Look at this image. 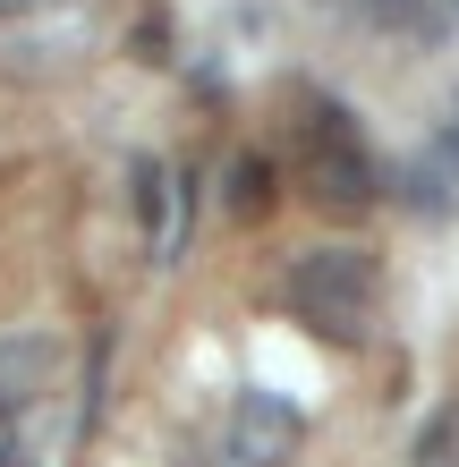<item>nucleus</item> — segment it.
Here are the masks:
<instances>
[{"mask_svg":"<svg viewBox=\"0 0 459 467\" xmlns=\"http://www.w3.org/2000/svg\"><path fill=\"white\" fill-rule=\"evenodd\" d=\"M0 467H35V459H26V451H0Z\"/></svg>","mask_w":459,"mask_h":467,"instance_id":"nucleus-7","label":"nucleus"},{"mask_svg":"<svg viewBox=\"0 0 459 467\" xmlns=\"http://www.w3.org/2000/svg\"><path fill=\"white\" fill-rule=\"evenodd\" d=\"M289 306H298L307 332H323L332 348H366L374 340V306H383V281L358 246H315V255L289 264Z\"/></svg>","mask_w":459,"mask_h":467,"instance_id":"nucleus-1","label":"nucleus"},{"mask_svg":"<svg viewBox=\"0 0 459 467\" xmlns=\"http://www.w3.org/2000/svg\"><path fill=\"white\" fill-rule=\"evenodd\" d=\"M230 171H238V179H230V204H238V213H256V196H273V179H264V161H256V153H238Z\"/></svg>","mask_w":459,"mask_h":467,"instance_id":"nucleus-5","label":"nucleus"},{"mask_svg":"<svg viewBox=\"0 0 459 467\" xmlns=\"http://www.w3.org/2000/svg\"><path fill=\"white\" fill-rule=\"evenodd\" d=\"M307 442V417L281 391H238L222 425L204 433V467H289Z\"/></svg>","mask_w":459,"mask_h":467,"instance_id":"nucleus-2","label":"nucleus"},{"mask_svg":"<svg viewBox=\"0 0 459 467\" xmlns=\"http://www.w3.org/2000/svg\"><path fill=\"white\" fill-rule=\"evenodd\" d=\"M307 128H315V161H323L315 187H323V196H340L349 213H358V204L374 196V179H366V145H358V128H349V111L315 94V119H307Z\"/></svg>","mask_w":459,"mask_h":467,"instance_id":"nucleus-3","label":"nucleus"},{"mask_svg":"<svg viewBox=\"0 0 459 467\" xmlns=\"http://www.w3.org/2000/svg\"><path fill=\"white\" fill-rule=\"evenodd\" d=\"M434 171L459 179V102H451V119H443V136H434Z\"/></svg>","mask_w":459,"mask_h":467,"instance_id":"nucleus-6","label":"nucleus"},{"mask_svg":"<svg viewBox=\"0 0 459 467\" xmlns=\"http://www.w3.org/2000/svg\"><path fill=\"white\" fill-rule=\"evenodd\" d=\"M51 382H60V340L51 332H9L0 340V417L35 408Z\"/></svg>","mask_w":459,"mask_h":467,"instance_id":"nucleus-4","label":"nucleus"}]
</instances>
